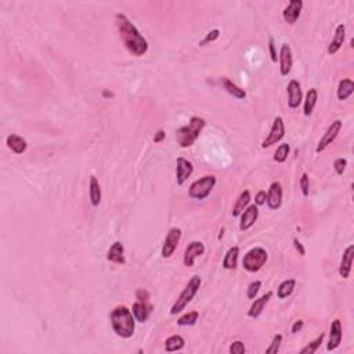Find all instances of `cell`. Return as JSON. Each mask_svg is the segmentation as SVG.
Wrapping results in <instances>:
<instances>
[{
    "instance_id": "cell-1",
    "label": "cell",
    "mask_w": 354,
    "mask_h": 354,
    "mask_svg": "<svg viewBox=\"0 0 354 354\" xmlns=\"http://www.w3.org/2000/svg\"><path fill=\"white\" fill-rule=\"evenodd\" d=\"M115 22L119 31V36L127 51L134 57H141L148 51L147 39L140 34L132 21L127 18L125 14L118 13L115 15Z\"/></svg>"
},
{
    "instance_id": "cell-2",
    "label": "cell",
    "mask_w": 354,
    "mask_h": 354,
    "mask_svg": "<svg viewBox=\"0 0 354 354\" xmlns=\"http://www.w3.org/2000/svg\"><path fill=\"white\" fill-rule=\"evenodd\" d=\"M111 327L114 332L122 339H129L134 335L136 329V318H134L132 310L126 306H116L111 311Z\"/></svg>"
},
{
    "instance_id": "cell-3",
    "label": "cell",
    "mask_w": 354,
    "mask_h": 354,
    "mask_svg": "<svg viewBox=\"0 0 354 354\" xmlns=\"http://www.w3.org/2000/svg\"><path fill=\"white\" fill-rule=\"evenodd\" d=\"M206 125V122L203 118L200 116H193L188 125L186 126H181L180 129L176 130V140L177 144L181 148H188L194 144L197 139L200 137V134L202 133L203 127Z\"/></svg>"
},
{
    "instance_id": "cell-4",
    "label": "cell",
    "mask_w": 354,
    "mask_h": 354,
    "mask_svg": "<svg viewBox=\"0 0 354 354\" xmlns=\"http://www.w3.org/2000/svg\"><path fill=\"white\" fill-rule=\"evenodd\" d=\"M201 284H202V280H201L200 275H194L191 280L188 281V284L186 285V288L183 289V292L180 294V296L176 299V302L173 303V306L170 308V314L176 315L181 313L184 308L187 307V304L190 302L194 299V296L198 294L200 291Z\"/></svg>"
},
{
    "instance_id": "cell-5",
    "label": "cell",
    "mask_w": 354,
    "mask_h": 354,
    "mask_svg": "<svg viewBox=\"0 0 354 354\" xmlns=\"http://www.w3.org/2000/svg\"><path fill=\"white\" fill-rule=\"evenodd\" d=\"M214 186H216V177H214L213 174H207V176H203V177H201L198 180H195L190 186L188 195L193 200H205L213 191Z\"/></svg>"
},
{
    "instance_id": "cell-6",
    "label": "cell",
    "mask_w": 354,
    "mask_h": 354,
    "mask_svg": "<svg viewBox=\"0 0 354 354\" xmlns=\"http://www.w3.org/2000/svg\"><path fill=\"white\" fill-rule=\"evenodd\" d=\"M268 259V254L266 249L263 248H253L248 252L242 259V266L249 273H257Z\"/></svg>"
},
{
    "instance_id": "cell-7",
    "label": "cell",
    "mask_w": 354,
    "mask_h": 354,
    "mask_svg": "<svg viewBox=\"0 0 354 354\" xmlns=\"http://www.w3.org/2000/svg\"><path fill=\"white\" fill-rule=\"evenodd\" d=\"M181 240V230L177 227H172L169 231H167L166 238H165V242H163V247H162V257L163 259H169L172 257V254L176 252V249L179 247Z\"/></svg>"
},
{
    "instance_id": "cell-8",
    "label": "cell",
    "mask_w": 354,
    "mask_h": 354,
    "mask_svg": "<svg viewBox=\"0 0 354 354\" xmlns=\"http://www.w3.org/2000/svg\"><path fill=\"white\" fill-rule=\"evenodd\" d=\"M284 136H285V123L281 116H277L273 122V126L270 129V133L261 143V148H268L280 143L284 139Z\"/></svg>"
},
{
    "instance_id": "cell-9",
    "label": "cell",
    "mask_w": 354,
    "mask_h": 354,
    "mask_svg": "<svg viewBox=\"0 0 354 354\" xmlns=\"http://www.w3.org/2000/svg\"><path fill=\"white\" fill-rule=\"evenodd\" d=\"M342 130V122L339 119L335 120V122H332L331 125H329V127L327 129V132L324 133V136L321 137V140L318 141V146H317V148H315V152L317 154H320V152H322V151H325L332 143H334L335 140H336V137H338V134L341 133Z\"/></svg>"
},
{
    "instance_id": "cell-10",
    "label": "cell",
    "mask_w": 354,
    "mask_h": 354,
    "mask_svg": "<svg viewBox=\"0 0 354 354\" xmlns=\"http://www.w3.org/2000/svg\"><path fill=\"white\" fill-rule=\"evenodd\" d=\"M205 253V245L201 242V241H193L190 242L184 251V257H183V261H184V266L186 267H193L195 263V259L200 257L202 254Z\"/></svg>"
},
{
    "instance_id": "cell-11",
    "label": "cell",
    "mask_w": 354,
    "mask_h": 354,
    "mask_svg": "<svg viewBox=\"0 0 354 354\" xmlns=\"http://www.w3.org/2000/svg\"><path fill=\"white\" fill-rule=\"evenodd\" d=\"M288 92V105L289 108H298L303 101V93H302V86L298 80H291L287 86Z\"/></svg>"
},
{
    "instance_id": "cell-12",
    "label": "cell",
    "mask_w": 354,
    "mask_h": 354,
    "mask_svg": "<svg viewBox=\"0 0 354 354\" xmlns=\"http://www.w3.org/2000/svg\"><path fill=\"white\" fill-rule=\"evenodd\" d=\"M342 336H343V329H342L341 320H334L329 328V341H328L327 350L328 352H334L341 346Z\"/></svg>"
},
{
    "instance_id": "cell-13",
    "label": "cell",
    "mask_w": 354,
    "mask_h": 354,
    "mask_svg": "<svg viewBox=\"0 0 354 354\" xmlns=\"http://www.w3.org/2000/svg\"><path fill=\"white\" fill-rule=\"evenodd\" d=\"M280 72L282 76H288L292 71L294 58H292V50L288 43H284L280 49Z\"/></svg>"
},
{
    "instance_id": "cell-14",
    "label": "cell",
    "mask_w": 354,
    "mask_h": 354,
    "mask_svg": "<svg viewBox=\"0 0 354 354\" xmlns=\"http://www.w3.org/2000/svg\"><path fill=\"white\" fill-rule=\"evenodd\" d=\"M194 172V166L193 163L187 160L186 158H177L176 162V180L179 186H183L188 177Z\"/></svg>"
},
{
    "instance_id": "cell-15",
    "label": "cell",
    "mask_w": 354,
    "mask_h": 354,
    "mask_svg": "<svg viewBox=\"0 0 354 354\" xmlns=\"http://www.w3.org/2000/svg\"><path fill=\"white\" fill-rule=\"evenodd\" d=\"M302 8H303V1H302V0H292V1H289V4H288V6L284 8V11H282V17H284L285 22L289 24V25L296 24V21L299 20V17H301Z\"/></svg>"
},
{
    "instance_id": "cell-16",
    "label": "cell",
    "mask_w": 354,
    "mask_h": 354,
    "mask_svg": "<svg viewBox=\"0 0 354 354\" xmlns=\"http://www.w3.org/2000/svg\"><path fill=\"white\" fill-rule=\"evenodd\" d=\"M266 202H267L268 207L273 210L278 209L282 205V186H281L280 181L271 183V186L268 188Z\"/></svg>"
},
{
    "instance_id": "cell-17",
    "label": "cell",
    "mask_w": 354,
    "mask_h": 354,
    "mask_svg": "<svg viewBox=\"0 0 354 354\" xmlns=\"http://www.w3.org/2000/svg\"><path fill=\"white\" fill-rule=\"evenodd\" d=\"M240 216V228L242 231H247V230L252 227L254 223H256V220H257V217H259V207L256 206V205H251V206H248Z\"/></svg>"
},
{
    "instance_id": "cell-18",
    "label": "cell",
    "mask_w": 354,
    "mask_h": 354,
    "mask_svg": "<svg viewBox=\"0 0 354 354\" xmlns=\"http://www.w3.org/2000/svg\"><path fill=\"white\" fill-rule=\"evenodd\" d=\"M132 313H133L136 321L146 322L152 313V304L150 303V301H137L132 307Z\"/></svg>"
},
{
    "instance_id": "cell-19",
    "label": "cell",
    "mask_w": 354,
    "mask_h": 354,
    "mask_svg": "<svg viewBox=\"0 0 354 354\" xmlns=\"http://www.w3.org/2000/svg\"><path fill=\"white\" fill-rule=\"evenodd\" d=\"M353 256H354V245H349L346 248V251L343 252L342 256L341 266H339V275L343 280H348L352 273V264H353Z\"/></svg>"
},
{
    "instance_id": "cell-20",
    "label": "cell",
    "mask_w": 354,
    "mask_h": 354,
    "mask_svg": "<svg viewBox=\"0 0 354 354\" xmlns=\"http://www.w3.org/2000/svg\"><path fill=\"white\" fill-rule=\"evenodd\" d=\"M107 260L111 261V263H115V264H125L126 263V259H125V247L123 244L116 241L114 242L107 252Z\"/></svg>"
},
{
    "instance_id": "cell-21",
    "label": "cell",
    "mask_w": 354,
    "mask_h": 354,
    "mask_svg": "<svg viewBox=\"0 0 354 354\" xmlns=\"http://www.w3.org/2000/svg\"><path fill=\"white\" fill-rule=\"evenodd\" d=\"M345 39H346V25H345V24H339V25L336 27V29H335L334 39H332V42H331L329 46H328V53H338V51L341 50V47L343 46Z\"/></svg>"
},
{
    "instance_id": "cell-22",
    "label": "cell",
    "mask_w": 354,
    "mask_h": 354,
    "mask_svg": "<svg viewBox=\"0 0 354 354\" xmlns=\"http://www.w3.org/2000/svg\"><path fill=\"white\" fill-rule=\"evenodd\" d=\"M273 296V292L270 291L267 294H264L263 296H260L259 299H254V302L252 303V306L249 307V311H248V317L249 318H257L259 315L263 313V310L266 307V304L268 303V301L271 299Z\"/></svg>"
},
{
    "instance_id": "cell-23",
    "label": "cell",
    "mask_w": 354,
    "mask_h": 354,
    "mask_svg": "<svg viewBox=\"0 0 354 354\" xmlns=\"http://www.w3.org/2000/svg\"><path fill=\"white\" fill-rule=\"evenodd\" d=\"M6 144H7V147L10 148L14 154H17V155L24 154L28 148L27 140H25V139H22V137H20V136H17V134H10V136H7Z\"/></svg>"
},
{
    "instance_id": "cell-24",
    "label": "cell",
    "mask_w": 354,
    "mask_h": 354,
    "mask_svg": "<svg viewBox=\"0 0 354 354\" xmlns=\"http://www.w3.org/2000/svg\"><path fill=\"white\" fill-rule=\"evenodd\" d=\"M89 197L90 202L94 207L99 206L101 202V188L100 183L97 180L96 176H90V183H89Z\"/></svg>"
},
{
    "instance_id": "cell-25",
    "label": "cell",
    "mask_w": 354,
    "mask_h": 354,
    "mask_svg": "<svg viewBox=\"0 0 354 354\" xmlns=\"http://www.w3.org/2000/svg\"><path fill=\"white\" fill-rule=\"evenodd\" d=\"M238 257H240V248H230L223 259V267L226 270H235L237 264H238Z\"/></svg>"
},
{
    "instance_id": "cell-26",
    "label": "cell",
    "mask_w": 354,
    "mask_h": 354,
    "mask_svg": "<svg viewBox=\"0 0 354 354\" xmlns=\"http://www.w3.org/2000/svg\"><path fill=\"white\" fill-rule=\"evenodd\" d=\"M221 85L224 87V90L227 92L228 94H231L233 97L238 99V100H244L247 97V92L244 89H241L240 86H237L234 82H231L227 78H223L221 79Z\"/></svg>"
},
{
    "instance_id": "cell-27",
    "label": "cell",
    "mask_w": 354,
    "mask_h": 354,
    "mask_svg": "<svg viewBox=\"0 0 354 354\" xmlns=\"http://www.w3.org/2000/svg\"><path fill=\"white\" fill-rule=\"evenodd\" d=\"M354 92V82L352 79H342L338 85V90H336V94H338V99L341 101L348 100L349 97L353 94Z\"/></svg>"
},
{
    "instance_id": "cell-28",
    "label": "cell",
    "mask_w": 354,
    "mask_h": 354,
    "mask_svg": "<svg viewBox=\"0 0 354 354\" xmlns=\"http://www.w3.org/2000/svg\"><path fill=\"white\" fill-rule=\"evenodd\" d=\"M317 100H318V92L317 89H310L306 94V99H304V105H303V114L306 116H310L313 114L314 111L315 104H317Z\"/></svg>"
},
{
    "instance_id": "cell-29",
    "label": "cell",
    "mask_w": 354,
    "mask_h": 354,
    "mask_svg": "<svg viewBox=\"0 0 354 354\" xmlns=\"http://www.w3.org/2000/svg\"><path fill=\"white\" fill-rule=\"evenodd\" d=\"M251 200H252V198H251V193H249L248 190L242 191L240 197H238L237 202H235L234 207H233V216H234V217H238V216L247 209Z\"/></svg>"
},
{
    "instance_id": "cell-30",
    "label": "cell",
    "mask_w": 354,
    "mask_h": 354,
    "mask_svg": "<svg viewBox=\"0 0 354 354\" xmlns=\"http://www.w3.org/2000/svg\"><path fill=\"white\" fill-rule=\"evenodd\" d=\"M186 346V341L184 338L180 335H173L170 338H167L165 342V350L167 353H173V352H179Z\"/></svg>"
},
{
    "instance_id": "cell-31",
    "label": "cell",
    "mask_w": 354,
    "mask_h": 354,
    "mask_svg": "<svg viewBox=\"0 0 354 354\" xmlns=\"http://www.w3.org/2000/svg\"><path fill=\"white\" fill-rule=\"evenodd\" d=\"M295 287H296V281H295L294 278L282 281L280 285H278V289H277L278 298H280V299H285L288 296H291V295L294 294Z\"/></svg>"
},
{
    "instance_id": "cell-32",
    "label": "cell",
    "mask_w": 354,
    "mask_h": 354,
    "mask_svg": "<svg viewBox=\"0 0 354 354\" xmlns=\"http://www.w3.org/2000/svg\"><path fill=\"white\" fill-rule=\"evenodd\" d=\"M200 318V313L198 311H188L184 315H181L180 318L177 320V324L180 327H193L197 324V321Z\"/></svg>"
},
{
    "instance_id": "cell-33",
    "label": "cell",
    "mask_w": 354,
    "mask_h": 354,
    "mask_svg": "<svg viewBox=\"0 0 354 354\" xmlns=\"http://www.w3.org/2000/svg\"><path fill=\"white\" fill-rule=\"evenodd\" d=\"M289 151H291L289 144H281L280 147L277 148V151H275V154H274L275 162H277V163H284V162L288 159Z\"/></svg>"
},
{
    "instance_id": "cell-34",
    "label": "cell",
    "mask_w": 354,
    "mask_h": 354,
    "mask_svg": "<svg viewBox=\"0 0 354 354\" xmlns=\"http://www.w3.org/2000/svg\"><path fill=\"white\" fill-rule=\"evenodd\" d=\"M324 336L325 335L324 334H321L315 341H313L311 343H308L307 346L306 348H303L301 350V353L302 354H313V353H315L317 350H318V348L321 346V343H322V341H324Z\"/></svg>"
},
{
    "instance_id": "cell-35",
    "label": "cell",
    "mask_w": 354,
    "mask_h": 354,
    "mask_svg": "<svg viewBox=\"0 0 354 354\" xmlns=\"http://www.w3.org/2000/svg\"><path fill=\"white\" fill-rule=\"evenodd\" d=\"M260 288H261V281H253V282H251L247 291L248 299H252V301H253L254 298L257 296V294H259Z\"/></svg>"
},
{
    "instance_id": "cell-36",
    "label": "cell",
    "mask_w": 354,
    "mask_h": 354,
    "mask_svg": "<svg viewBox=\"0 0 354 354\" xmlns=\"http://www.w3.org/2000/svg\"><path fill=\"white\" fill-rule=\"evenodd\" d=\"M281 343H282V335L281 334H277L273 338V342H271V345L268 346L267 349H266V353L267 354H277L278 353V350H280V346Z\"/></svg>"
},
{
    "instance_id": "cell-37",
    "label": "cell",
    "mask_w": 354,
    "mask_h": 354,
    "mask_svg": "<svg viewBox=\"0 0 354 354\" xmlns=\"http://www.w3.org/2000/svg\"><path fill=\"white\" fill-rule=\"evenodd\" d=\"M299 186H301L302 194H303V197H308V194H310V177H308L307 173L302 174L301 181H299Z\"/></svg>"
},
{
    "instance_id": "cell-38",
    "label": "cell",
    "mask_w": 354,
    "mask_h": 354,
    "mask_svg": "<svg viewBox=\"0 0 354 354\" xmlns=\"http://www.w3.org/2000/svg\"><path fill=\"white\" fill-rule=\"evenodd\" d=\"M346 166H348V159L346 158H338V159L334 162V169L336 173L343 174V172L346 170Z\"/></svg>"
},
{
    "instance_id": "cell-39",
    "label": "cell",
    "mask_w": 354,
    "mask_h": 354,
    "mask_svg": "<svg viewBox=\"0 0 354 354\" xmlns=\"http://www.w3.org/2000/svg\"><path fill=\"white\" fill-rule=\"evenodd\" d=\"M228 350H230V353L231 354H244L247 352L244 342L241 341H235L234 343H231V346H230Z\"/></svg>"
},
{
    "instance_id": "cell-40",
    "label": "cell",
    "mask_w": 354,
    "mask_h": 354,
    "mask_svg": "<svg viewBox=\"0 0 354 354\" xmlns=\"http://www.w3.org/2000/svg\"><path fill=\"white\" fill-rule=\"evenodd\" d=\"M220 36V31L219 29H213V31H210L209 34L203 38V40L201 42V46H205V45H207V43H210V42H214V40L217 39Z\"/></svg>"
},
{
    "instance_id": "cell-41",
    "label": "cell",
    "mask_w": 354,
    "mask_h": 354,
    "mask_svg": "<svg viewBox=\"0 0 354 354\" xmlns=\"http://www.w3.org/2000/svg\"><path fill=\"white\" fill-rule=\"evenodd\" d=\"M268 51H270V57L273 62H277L278 60V55H277V50H275V42L273 38L268 39Z\"/></svg>"
},
{
    "instance_id": "cell-42",
    "label": "cell",
    "mask_w": 354,
    "mask_h": 354,
    "mask_svg": "<svg viewBox=\"0 0 354 354\" xmlns=\"http://www.w3.org/2000/svg\"><path fill=\"white\" fill-rule=\"evenodd\" d=\"M266 198H267V193L266 191H259L256 197H254V205L256 206H260L266 203Z\"/></svg>"
},
{
    "instance_id": "cell-43",
    "label": "cell",
    "mask_w": 354,
    "mask_h": 354,
    "mask_svg": "<svg viewBox=\"0 0 354 354\" xmlns=\"http://www.w3.org/2000/svg\"><path fill=\"white\" fill-rule=\"evenodd\" d=\"M303 327H304V321L303 320L295 321L294 325H292V334H298V332H301L302 329H303Z\"/></svg>"
},
{
    "instance_id": "cell-44",
    "label": "cell",
    "mask_w": 354,
    "mask_h": 354,
    "mask_svg": "<svg viewBox=\"0 0 354 354\" xmlns=\"http://www.w3.org/2000/svg\"><path fill=\"white\" fill-rule=\"evenodd\" d=\"M136 298H137V301H150V294L144 289H139L137 294H136Z\"/></svg>"
},
{
    "instance_id": "cell-45",
    "label": "cell",
    "mask_w": 354,
    "mask_h": 354,
    "mask_svg": "<svg viewBox=\"0 0 354 354\" xmlns=\"http://www.w3.org/2000/svg\"><path fill=\"white\" fill-rule=\"evenodd\" d=\"M294 245H295V248H296V251L299 252V254L301 256H304L306 254V249H304V247L302 245V242L298 238H294Z\"/></svg>"
},
{
    "instance_id": "cell-46",
    "label": "cell",
    "mask_w": 354,
    "mask_h": 354,
    "mask_svg": "<svg viewBox=\"0 0 354 354\" xmlns=\"http://www.w3.org/2000/svg\"><path fill=\"white\" fill-rule=\"evenodd\" d=\"M165 137H166V133H165V130H163V129H160V130H158V132L155 133L154 143H162Z\"/></svg>"
},
{
    "instance_id": "cell-47",
    "label": "cell",
    "mask_w": 354,
    "mask_h": 354,
    "mask_svg": "<svg viewBox=\"0 0 354 354\" xmlns=\"http://www.w3.org/2000/svg\"><path fill=\"white\" fill-rule=\"evenodd\" d=\"M102 96H104V97H112V96H114V94H112V93H109V92H108V90H104V92H102Z\"/></svg>"
}]
</instances>
